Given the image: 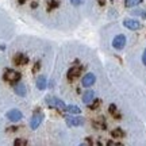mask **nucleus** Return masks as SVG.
<instances>
[{
	"label": "nucleus",
	"mask_w": 146,
	"mask_h": 146,
	"mask_svg": "<svg viewBox=\"0 0 146 146\" xmlns=\"http://www.w3.org/2000/svg\"><path fill=\"white\" fill-rule=\"evenodd\" d=\"M25 1H26V0H19V3H22V4H23Z\"/></svg>",
	"instance_id": "nucleus-24"
},
{
	"label": "nucleus",
	"mask_w": 146,
	"mask_h": 146,
	"mask_svg": "<svg viewBox=\"0 0 146 146\" xmlns=\"http://www.w3.org/2000/svg\"><path fill=\"white\" fill-rule=\"evenodd\" d=\"M84 119L80 116H69L66 118V125L70 127H78V126H83Z\"/></svg>",
	"instance_id": "nucleus-6"
},
{
	"label": "nucleus",
	"mask_w": 146,
	"mask_h": 146,
	"mask_svg": "<svg viewBox=\"0 0 146 146\" xmlns=\"http://www.w3.org/2000/svg\"><path fill=\"white\" fill-rule=\"evenodd\" d=\"M4 80L8 81V83H18V81L21 80V73L15 72V70H12V69H8V70H5V73H4Z\"/></svg>",
	"instance_id": "nucleus-1"
},
{
	"label": "nucleus",
	"mask_w": 146,
	"mask_h": 146,
	"mask_svg": "<svg viewBox=\"0 0 146 146\" xmlns=\"http://www.w3.org/2000/svg\"><path fill=\"white\" fill-rule=\"evenodd\" d=\"M142 62H143V65L146 66V50L143 52V54H142Z\"/></svg>",
	"instance_id": "nucleus-21"
},
{
	"label": "nucleus",
	"mask_w": 146,
	"mask_h": 146,
	"mask_svg": "<svg viewBox=\"0 0 146 146\" xmlns=\"http://www.w3.org/2000/svg\"><path fill=\"white\" fill-rule=\"evenodd\" d=\"M81 70H83V66H80V65H77V66H73L72 69H69L68 78H69V80H74V78H77L78 76H80Z\"/></svg>",
	"instance_id": "nucleus-9"
},
{
	"label": "nucleus",
	"mask_w": 146,
	"mask_h": 146,
	"mask_svg": "<svg viewBox=\"0 0 146 146\" xmlns=\"http://www.w3.org/2000/svg\"><path fill=\"white\" fill-rule=\"evenodd\" d=\"M65 110H66V111H68L69 114H80V112H81V110L78 108L77 106H66V107H65Z\"/></svg>",
	"instance_id": "nucleus-14"
},
{
	"label": "nucleus",
	"mask_w": 146,
	"mask_h": 146,
	"mask_svg": "<svg viewBox=\"0 0 146 146\" xmlns=\"http://www.w3.org/2000/svg\"><path fill=\"white\" fill-rule=\"evenodd\" d=\"M42 120H43V114L41 112H36V114L33 115L31 120H30V127H31L33 130H35L39 127V125L42 123Z\"/></svg>",
	"instance_id": "nucleus-5"
},
{
	"label": "nucleus",
	"mask_w": 146,
	"mask_h": 146,
	"mask_svg": "<svg viewBox=\"0 0 146 146\" xmlns=\"http://www.w3.org/2000/svg\"><path fill=\"white\" fill-rule=\"evenodd\" d=\"M70 3H72L73 5H76V7H77V5L81 4V0H70Z\"/></svg>",
	"instance_id": "nucleus-19"
},
{
	"label": "nucleus",
	"mask_w": 146,
	"mask_h": 146,
	"mask_svg": "<svg viewBox=\"0 0 146 146\" xmlns=\"http://www.w3.org/2000/svg\"><path fill=\"white\" fill-rule=\"evenodd\" d=\"M47 85V81H46V77L45 76H39V77L36 78V88L38 89H45Z\"/></svg>",
	"instance_id": "nucleus-13"
},
{
	"label": "nucleus",
	"mask_w": 146,
	"mask_h": 146,
	"mask_svg": "<svg viewBox=\"0 0 146 146\" xmlns=\"http://www.w3.org/2000/svg\"><path fill=\"white\" fill-rule=\"evenodd\" d=\"M14 91H15V94L18 96H25L26 95V87H25V84H16L15 87H14Z\"/></svg>",
	"instance_id": "nucleus-12"
},
{
	"label": "nucleus",
	"mask_w": 146,
	"mask_h": 146,
	"mask_svg": "<svg viewBox=\"0 0 146 146\" xmlns=\"http://www.w3.org/2000/svg\"><path fill=\"white\" fill-rule=\"evenodd\" d=\"M99 103H100L99 100H96L95 103H92V104L89 106V108H91V110H96V108H98V106H99Z\"/></svg>",
	"instance_id": "nucleus-18"
},
{
	"label": "nucleus",
	"mask_w": 146,
	"mask_h": 146,
	"mask_svg": "<svg viewBox=\"0 0 146 146\" xmlns=\"http://www.w3.org/2000/svg\"><path fill=\"white\" fill-rule=\"evenodd\" d=\"M5 116H7V119L11 120V122H19V120L23 118V114H22L19 110L14 108V110H10V111L5 114Z\"/></svg>",
	"instance_id": "nucleus-4"
},
{
	"label": "nucleus",
	"mask_w": 146,
	"mask_h": 146,
	"mask_svg": "<svg viewBox=\"0 0 146 146\" xmlns=\"http://www.w3.org/2000/svg\"><path fill=\"white\" fill-rule=\"evenodd\" d=\"M99 3H100L102 5H103V4H104V0H99Z\"/></svg>",
	"instance_id": "nucleus-23"
},
{
	"label": "nucleus",
	"mask_w": 146,
	"mask_h": 146,
	"mask_svg": "<svg viewBox=\"0 0 146 146\" xmlns=\"http://www.w3.org/2000/svg\"><path fill=\"white\" fill-rule=\"evenodd\" d=\"M95 81H96V76H95L94 73H87V74L83 77L81 84H83V87L88 88V87H91V85H94Z\"/></svg>",
	"instance_id": "nucleus-8"
},
{
	"label": "nucleus",
	"mask_w": 146,
	"mask_h": 146,
	"mask_svg": "<svg viewBox=\"0 0 146 146\" xmlns=\"http://www.w3.org/2000/svg\"><path fill=\"white\" fill-rule=\"evenodd\" d=\"M14 145H15V146H26L27 145V141H26V139H22V138H18V139H15Z\"/></svg>",
	"instance_id": "nucleus-17"
},
{
	"label": "nucleus",
	"mask_w": 146,
	"mask_h": 146,
	"mask_svg": "<svg viewBox=\"0 0 146 146\" xmlns=\"http://www.w3.org/2000/svg\"><path fill=\"white\" fill-rule=\"evenodd\" d=\"M46 103L50 106V107L60 108V110H65V107H66L62 100L57 99V98H54V96H47V98H46Z\"/></svg>",
	"instance_id": "nucleus-2"
},
{
	"label": "nucleus",
	"mask_w": 146,
	"mask_h": 146,
	"mask_svg": "<svg viewBox=\"0 0 146 146\" xmlns=\"http://www.w3.org/2000/svg\"><path fill=\"white\" fill-rule=\"evenodd\" d=\"M111 135L114 137L115 139H118V138H122V137L125 135V133L120 130V129H115V130L112 131V133H111Z\"/></svg>",
	"instance_id": "nucleus-16"
},
{
	"label": "nucleus",
	"mask_w": 146,
	"mask_h": 146,
	"mask_svg": "<svg viewBox=\"0 0 146 146\" xmlns=\"http://www.w3.org/2000/svg\"><path fill=\"white\" fill-rule=\"evenodd\" d=\"M94 100H95L94 91H87V92L83 95V103H85V104H91V102H94Z\"/></svg>",
	"instance_id": "nucleus-11"
},
{
	"label": "nucleus",
	"mask_w": 146,
	"mask_h": 146,
	"mask_svg": "<svg viewBox=\"0 0 146 146\" xmlns=\"http://www.w3.org/2000/svg\"><path fill=\"white\" fill-rule=\"evenodd\" d=\"M123 26L130 30H138V29H141V22L135 21V19H126L123 21Z\"/></svg>",
	"instance_id": "nucleus-7"
},
{
	"label": "nucleus",
	"mask_w": 146,
	"mask_h": 146,
	"mask_svg": "<svg viewBox=\"0 0 146 146\" xmlns=\"http://www.w3.org/2000/svg\"><path fill=\"white\" fill-rule=\"evenodd\" d=\"M110 112H111V114H115V112H116V107H115L114 104L110 106Z\"/></svg>",
	"instance_id": "nucleus-20"
},
{
	"label": "nucleus",
	"mask_w": 146,
	"mask_h": 146,
	"mask_svg": "<svg viewBox=\"0 0 146 146\" xmlns=\"http://www.w3.org/2000/svg\"><path fill=\"white\" fill-rule=\"evenodd\" d=\"M107 145H110V146H120V143H118V142H108Z\"/></svg>",
	"instance_id": "nucleus-22"
},
{
	"label": "nucleus",
	"mask_w": 146,
	"mask_h": 146,
	"mask_svg": "<svg viewBox=\"0 0 146 146\" xmlns=\"http://www.w3.org/2000/svg\"><path fill=\"white\" fill-rule=\"evenodd\" d=\"M14 61H15L16 65H26L29 62V57L25 56L23 53H19V54H16L15 58H14Z\"/></svg>",
	"instance_id": "nucleus-10"
},
{
	"label": "nucleus",
	"mask_w": 146,
	"mask_h": 146,
	"mask_svg": "<svg viewBox=\"0 0 146 146\" xmlns=\"http://www.w3.org/2000/svg\"><path fill=\"white\" fill-rule=\"evenodd\" d=\"M126 42H127L126 36L123 35V34H119V35H116L114 39H112V46H114L115 49L120 50V49H123V47L126 46Z\"/></svg>",
	"instance_id": "nucleus-3"
},
{
	"label": "nucleus",
	"mask_w": 146,
	"mask_h": 146,
	"mask_svg": "<svg viewBox=\"0 0 146 146\" xmlns=\"http://www.w3.org/2000/svg\"><path fill=\"white\" fill-rule=\"evenodd\" d=\"M141 1L142 0H125V5L130 8V7H135V5H138Z\"/></svg>",
	"instance_id": "nucleus-15"
}]
</instances>
